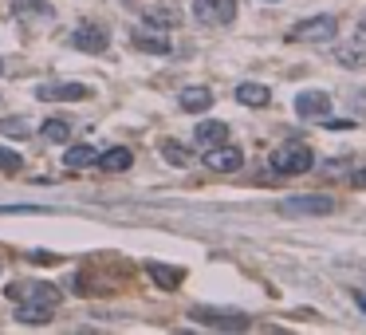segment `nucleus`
Returning <instances> with one entry per match:
<instances>
[{"instance_id": "12", "label": "nucleus", "mask_w": 366, "mask_h": 335, "mask_svg": "<svg viewBox=\"0 0 366 335\" xmlns=\"http://www.w3.org/2000/svg\"><path fill=\"white\" fill-rule=\"evenodd\" d=\"M134 48H142V52H154V55H166L170 52V40L162 36V28H138L134 32Z\"/></svg>"}, {"instance_id": "17", "label": "nucleus", "mask_w": 366, "mask_h": 335, "mask_svg": "<svg viewBox=\"0 0 366 335\" xmlns=\"http://www.w3.org/2000/svg\"><path fill=\"white\" fill-rule=\"evenodd\" d=\"M146 272H150V280L162 284V288H178V284H181V268L158 265V260H150V265H146Z\"/></svg>"}, {"instance_id": "2", "label": "nucleus", "mask_w": 366, "mask_h": 335, "mask_svg": "<svg viewBox=\"0 0 366 335\" xmlns=\"http://www.w3.org/2000/svg\"><path fill=\"white\" fill-rule=\"evenodd\" d=\"M335 32H339V20L335 16H316V20H299L288 36L296 43H327V40H335Z\"/></svg>"}, {"instance_id": "9", "label": "nucleus", "mask_w": 366, "mask_h": 335, "mask_svg": "<svg viewBox=\"0 0 366 335\" xmlns=\"http://www.w3.org/2000/svg\"><path fill=\"white\" fill-rule=\"evenodd\" d=\"M205 154H209V166H213V170H221V174L240 170V162H244V154H240L237 147H229V142H221V147H213V150H205Z\"/></svg>"}, {"instance_id": "8", "label": "nucleus", "mask_w": 366, "mask_h": 335, "mask_svg": "<svg viewBox=\"0 0 366 335\" xmlns=\"http://www.w3.org/2000/svg\"><path fill=\"white\" fill-rule=\"evenodd\" d=\"M87 87L83 83H48L40 87V99L43 103H79V99H87Z\"/></svg>"}, {"instance_id": "22", "label": "nucleus", "mask_w": 366, "mask_h": 335, "mask_svg": "<svg viewBox=\"0 0 366 335\" xmlns=\"http://www.w3.org/2000/svg\"><path fill=\"white\" fill-rule=\"evenodd\" d=\"M162 154L170 158L173 166H189V150L181 147V142H173V138H166V142H162Z\"/></svg>"}, {"instance_id": "18", "label": "nucleus", "mask_w": 366, "mask_h": 335, "mask_svg": "<svg viewBox=\"0 0 366 335\" xmlns=\"http://www.w3.org/2000/svg\"><path fill=\"white\" fill-rule=\"evenodd\" d=\"M63 162H68L71 170H87V166H95V162H99V154H95L91 147H71L68 154H63Z\"/></svg>"}, {"instance_id": "27", "label": "nucleus", "mask_w": 366, "mask_h": 335, "mask_svg": "<svg viewBox=\"0 0 366 335\" xmlns=\"http://www.w3.org/2000/svg\"><path fill=\"white\" fill-rule=\"evenodd\" d=\"M355 186H366V170H358V174H355Z\"/></svg>"}, {"instance_id": "14", "label": "nucleus", "mask_w": 366, "mask_h": 335, "mask_svg": "<svg viewBox=\"0 0 366 335\" xmlns=\"http://www.w3.org/2000/svg\"><path fill=\"white\" fill-rule=\"evenodd\" d=\"M99 170H107V174H122V170H130L134 166V154H130L127 147H114V150H107V154H99Z\"/></svg>"}, {"instance_id": "21", "label": "nucleus", "mask_w": 366, "mask_h": 335, "mask_svg": "<svg viewBox=\"0 0 366 335\" xmlns=\"http://www.w3.org/2000/svg\"><path fill=\"white\" fill-rule=\"evenodd\" d=\"M193 316H197V319H201V324H217V327H244V319H240V316H232V319H225V316H221V312H201V308H197V312H193Z\"/></svg>"}, {"instance_id": "7", "label": "nucleus", "mask_w": 366, "mask_h": 335, "mask_svg": "<svg viewBox=\"0 0 366 335\" xmlns=\"http://www.w3.org/2000/svg\"><path fill=\"white\" fill-rule=\"evenodd\" d=\"M327 111H331V99H327L323 91L296 95V115L299 119H327Z\"/></svg>"}, {"instance_id": "5", "label": "nucleus", "mask_w": 366, "mask_h": 335, "mask_svg": "<svg viewBox=\"0 0 366 335\" xmlns=\"http://www.w3.org/2000/svg\"><path fill=\"white\" fill-rule=\"evenodd\" d=\"M193 16L213 28L232 24L237 20V0H193Z\"/></svg>"}, {"instance_id": "13", "label": "nucleus", "mask_w": 366, "mask_h": 335, "mask_svg": "<svg viewBox=\"0 0 366 335\" xmlns=\"http://www.w3.org/2000/svg\"><path fill=\"white\" fill-rule=\"evenodd\" d=\"M107 32H102V28H91V24H83V28H75V48L79 52H107Z\"/></svg>"}, {"instance_id": "4", "label": "nucleus", "mask_w": 366, "mask_h": 335, "mask_svg": "<svg viewBox=\"0 0 366 335\" xmlns=\"http://www.w3.org/2000/svg\"><path fill=\"white\" fill-rule=\"evenodd\" d=\"M284 217H327L335 213V198H323V193H311V198H288L280 201Z\"/></svg>"}, {"instance_id": "23", "label": "nucleus", "mask_w": 366, "mask_h": 335, "mask_svg": "<svg viewBox=\"0 0 366 335\" xmlns=\"http://www.w3.org/2000/svg\"><path fill=\"white\" fill-rule=\"evenodd\" d=\"M0 130H4V134H12V138H24V134H32V127H28V119H4V122H0Z\"/></svg>"}, {"instance_id": "19", "label": "nucleus", "mask_w": 366, "mask_h": 335, "mask_svg": "<svg viewBox=\"0 0 366 335\" xmlns=\"http://www.w3.org/2000/svg\"><path fill=\"white\" fill-rule=\"evenodd\" d=\"M16 319H20V324H48L51 308H48V304H20Z\"/></svg>"}, {"instance_id": "24", "label": "nucleus", "mask_w": 366, "mask_h": 335, "mask_svg": "<svg viewBox=\"0 0 366 335\" xmlns=\"http://www.w3.org/2000/svg\"><path fill=\"white\" fill-rule=\"evenodd\" d=\"M12 9H16V16H24V12H40V16H51V9L43 4V0H16Z\"/></svg>"}, {"instance_id": "26", "label": "nucleus", "mask_w": 366, "mask_h": 335, "mask_svg": "<svg viewBox=\"0 0 366 335\" xmlns=\"http://www.w3.org/2000/svg\"><path fill=\"white\" fill-rule=\"evenodd\" d=\"M350 127H355L350 119H331V122H327V130H350Z\"/></svg>"}, {"instance_id": "20", "label": "nucleus", "mask_w": 366, "mask_h": 335, "mask_svg": "<svg viewBox=\"0 0 366 335\" xmlns=\"http://www.w3.org/2000/svg\"><path fill=\"white\" fill-rule=\"evenodd\" d=\"M43 138H48V142H68V138H71V122L68 119H48V122H43Z\"/></svg>"}, {"instance_id": "25", "label": "nucleus", "mask_w": 366, "mask_h": 335, "mask_svg": "<svg viewBox=\"0 0 366 335\" xmlns=\"http://www.w3.org/2000/svg\"><path fill=\"white\" fill-rule=\"evenodd\" d=\"M20 166H24V162H20V154H12V150H0V170H20Z\"/></svg>"}, {"instance_id": "16", "label": "nucleus", "mask_w": 366, "mask_h": 335, "mask_svg": "<svg viewBox=\"0 0 366 335\" xmlns=\"http://www.w3.org/2000/svg\"><path fill=\"white\" fill-rule=\"evenodd\" d=\"M237 99L244 107H268V99H272V95H268V87H260V83H240L237 87Z\"/></svg>"}, {"instance_id": "11", "label": "nucleus", "mask_w": 366, "mask_h": 335, "mask_svg": "<svg viewBox=\"0 0 366 335\" xmlns=\"http://www.w3.org/2000/svg\"><path fill=\"white\" fill-rule=\"evenodd\" d=\"M193 142H197L201 150H213V147H221V142H229V127L209 119V122H201V127H197Z\"/></svg>"}, {"instance_id": "3", "label": "nucleus", "mask_w": 366, "mask_h": 335, "mask_svg": "<svg viewBox=\"0 0 366 335\" xmlns=\"http://www.w3.org/2000/svg\"><path fill=\"white\" fill-rule=\"evenodd\" d=\"M9 296L20 304H48V308H55L63 292L51 288V284H40V280H20V284H9Z\"/></svg>"}, {"instance_id": "6", "label": "nucleus", "mask_w": 366, "mask_h": 335, "mask_svg": "<svg viewBox=\"0 0 366 335\" xmlns=\"http://www.w3.org/2000/svg\"><path fill=\"white\" fill-rule=\"evenodd\" d=\"M138 12H142L146 24H154V28H178L181 24V9L173 0H142Z\"/></svg>"}, {"instance_id": "1", "label": "nucleus", "mask_w": 366, "mask_h": 335, "mask_svg": "<svg viewBox=\"0 0 366 335\" xmlns=\"http://www.w3.org/2000/svg\"><path fill=\"white\" fill-rule=\"evenodd\" d=\"M272 166L280 174H307L311 166H316V154H311L303 142H284V147L272 154Z\"/></svg>"}, {"instance_id": "10", "label": "nucleus", "mask_w": 366, "mask_h": 335, "mask_svg": "<svg viewBox=\"0 0 366 335\" xmlns=\"http://www.w3.org/2000/svg\"><path fill=\"white\" fill-rule=\"evenodd\" d=\"M335 63L343 68H355V71H366V40H347L335 48Z\"/></svg>"}, {"instance_id": "15", "label": "nucleus", "mask_w": 366, "mask_h": 335, "mask_svg": "<svg viewBox=\"0 0 366 335\" xmlns=\"http://www.w3.org/2000/svg\"><path fill=\"white\" fill-rule=\"evenodd\" d=\"M181 107H185V111H193V115H201V111H209V107H213V95L205 91V87H185V91H181Z\"/></svg>"}, {"instance_id": "28", "label": "nucleus", "mask_w": 366, "mask_h": 335, "mask_svg": "<svg viewBox=\"0 0 366 335\" xmlns=\"http://www.w3.org/2000/svg\"><path fill=\"white\" fill-rule=\"evenodd\" d=\"M362 32H366V16H362Z\"/></svg>"}]
</instances>
